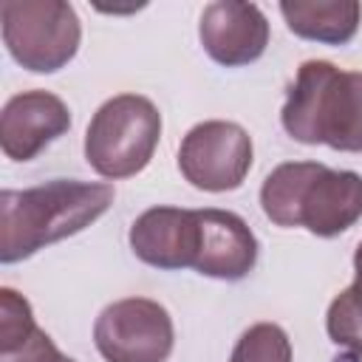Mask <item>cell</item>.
Returning a JSON list of instances; mask_svg holds the SVG:
<instances>
[{"mask_svg": "<svg viewBox=\"0 0 362 362\" xmlns=\"http://www.w3.org/2000/svg\"><path fill=\"white\" fill-rule=\"evenodd\" d=\"M105 181L54 178L31 189L0 192V263H17L71 238L102 218L113 204Z\"/></svg>", "mask_w": 362, "mask_h": 362, "instance_id": "6da1fadb", "label": "cell"}, {"mask_svg": "<svg viewBox=\"0 0 362 362\" xmlns=\"http://www.w3.org/2000/svg\"><path fill=\"white\" fill-rule=\"evenodd\" d=\"M260 206L283 229L303 226L317 238H337L362 218V175L320 161H286L266 175Z\"/></svg>", "mask_w": 362, "mask_h": 362, "instance_id": "7a4b0ae2", "label": "cell"}, {"mask_svg": "<svg viewBox=\"0 0 362 362\" xmlns=\"http://www.w3.org/2000/svg\"><path fill=\"white\" fill-rule=\"evenodd\" d=\"M283 130L300 144L362 153V71L328 59H305L280 110Z\"/></svg>", "mask_w": 362, "mask_h": 362, "instance_id": "3957f363", "label": "cell"}, {"mask_svg": "<svg viewBox=\"0 0 362 362\" xmlns=\"http://www.w3.org/2000/svg\"><path fill=\"white\" fill-rule=\"evenodd\" d=\"M161 139L158 107L139 93L107 99L85 130V161L107 181L141 173Z\"/></svg>", "mask_w": 362, "mask_h": 362, "instance_id": "277c9868", "label": "cell"}, {"mask_svg": "<svg viewBox=\"0 0 362 362\" xmlns=\"http://www.w3.org/2000/svg\"><path fill=\"white\" fill-rule=\"evenodd\" d=\"M0 28L11 59L31 74L65 68L82 40L79 17L65 0H3Z\"/></svg>", "mask_w": 362, "mask_h": 362, "instance_id": "5b68a950", "label": "cell"}, {"mask_svg": "<svg viewBox=\"0 0 362 362\" xmlns=\"http://www.w3.org/2000/svg\"><path fill=\"white\" fill-rule=\"evenodd\" d=\"M93 345L105 362H167L175 345L170 311L147 297H124L102 308Z\"/></svg>", "mask_w": 362, "mask_h": 362, "instance_id": "8992f818", "label": "cell"}, {"mask_svg": "<svg viewBox=\"0 0 362 362\" xmlns=\"http://www.w3.org/2000/svg\"><path fill=\"white\" fill-rule=\"evenodd\" d=\"M252 136L223 119H209L187 130L178 147L181 175L204 192H229L243 184L252 170Z\"/></svg>", "mask_w": 362, "mask_h": 362, "instance_id": "52a82bcc", "label": "cell"}, {"mask_svg": "<svg viewBox=\"0 0 362 362\" xmlns=\"http://www.w3.org/2000/svg\"><path fill=\"white\" fill-rule=\"evenodd\" d=\"M198 37L209 59L223 68H240L263 57L269 45V20L255 3L215 0L201 14Z\"/></svg>", "mask_w": 362, "mask_h": 362, "instance_id": "ba28073f", "label": "cell"}, {"mask_svg": "<svg viewBox=\"0 0 362 362\" xmlns=\"http://www.w3.org/2000/svg\"><path fill=\"white\" fill-rule=\"evenodd\" d=\"M130 249L141 263L153 269H195L201 249L198 209L153 206L141 212L130 226Z\"/></svg>", "mask_w": 362, "mask_h": 362, "instance_id": "9c48e42d", "label": "cell"}, {"mask_svg": "<svg viewBox=\"0 0 362 362\" xmlns=\"http://www.w3.org/2000/svg\"><path fill=\"white\" fill-rule=\"evenodd\" d=\"M71 110L51 90L14 93L0 113V147L11 161H31L54 139L68 133Z\"/></svg>", "mask_w": 362, "mask_h": 362, "instance_id": "30bf717a", "label": "cell"}, {"mask_svg": "<svg viewBox=\"0 0 362 362\" xmlns=\"http://www.w3.org/2000/svg\"><path fill=\"white\" fill-rule=\"evenodd\" d=\"M201 249L195 272L215 280H243L257 263V238L246 221L229 209H198Z\"/></svg>", "mask_w": 362, "mask_h": 362, "instance_id": "8fae6325", "label": "cell"}, {"mask_svg": "<svg viewBox=\"0 0 362 362\" xmlns=\"http://www.w3.org/2000/svg\"><path fill=\"white\" fill-rule=\"evenodd\" d=\"M280 14L291 34L322 45L351 42L362 23L356 0H286L280 3Z\"/></svg>", "mask_w": 362, "mask_h": 362, "instance_id": "7c38bea8", "label": "cell"}, {"mask_svg": "<svg viewBox=\"0 0 362 362\" xmlns=\"http://www.w3.org/2000/svg\"><path fill=\"white\" fill-rule=\"evenodd\" d=\"M325 331L334 345L362 356V240L354 252V283L331 300Z\"/></svg>", "mask_w": 362, "mask_h": 362, "instance_id": "4fadbf2b", "label": "cell"}, {"mask_svg": "<svg viewBox=\"0 0 362 362\" xmlns=\"http://www.w3.org/2000/svg\"><path fill=\"white\" fill-rule=\"evenodd\" d=\"M229 362H291V339L280 325L257 322L240 334Z\"/></svg>", "mask_w": 362, "mask_h": 362, "instance_id": "5bb4252c", "label": "cell"}, {"mask_svg": "<svg viewBox=\"0 0 362 362\" xmlns=\"http://www.w3.org/2000/svg\"><path fill=\"white\" fill-rule=\"evenodd\" d=\"M37 331L31 303L14 288H0V354L20 348Z\"/></svg>", "mask_w": 362, "mask_h": 362, "instance_id": "9a60e30c", "label": "cell"}, {"mask_svg": "<svg viewBox=\"0 0 362 362\" xmlns=\"http://www.w3.org/2000/svg\"><path fill=\"white\" fill-rule=\"evenodd\" d=\"M0 362H65V356L59 354L54 339L42 328H37L20 348L0 354Z\"/></svg>", "mask_w": 362, "mask_h": 362, "instance_id": "2e32d148", "label": "cell"}, {"mask_svg": "<svg viewBox=\"0 0 362 362\" xmlns=\"http://www.w3.org/2000/svg\"><path fill=\"white\" fill-rule=\"evenodd\" d=\"M65 362H76V359H71V356H65Z\"/></svg>", "mask_w": 362, "mask_h": 362, "instance_id": "e0dca14e", "label": "cell"}]
</instances>
